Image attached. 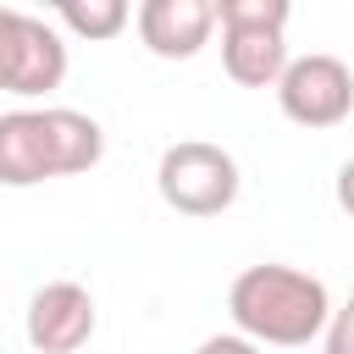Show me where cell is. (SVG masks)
<instances>
[{"label":"cell","mask_w":354,"mask_h":354,"mask_svg":"<svg viewBox=\"0 0 354 354\" xmlns=\"http://www.w3.org/2000/svg\"><path fill=\"white\" fill-rule=\"evenodd\" d=\"M55 17H61L66 33H77L88 44H105V39H116L133 22V6L127 0H61Z\"/></svg>","instance_id":"cell-9"},{"label":"cell","mask_w":354,"mask_h":354,"mask_svg":"<svg viewBox=\"0 0 354 354\" xmlns=\"http://www.w3.org/2000/svg\"><path fill=\"white\" fill-rule=\"evenodd\" d=\"M321 337H326V354H348V310L343 304H332V321L321 326Z\"/></svg>","instance_id":"cell-11"},{"label":"cell","mask_w":354,"mask_h":354,"mask_svg":"<svg viewBox=\"0 0 354 354\" xmlns=\"http://www.w3.org/2000/svg\"><path fill=\"white\" fill-rule=\"evenodd\" d=\"M155 188H160V199L177 216L205 221V216H221V210L238 205L243 177H238V160L221 144H210V138H177V144L160 149Z\"/></svg>","instance_id":"cell-4"},{"label":"cell","mask_w":354,"mask_h":354,"mask_svg":"<svg viewBox=\"0 0 354 354\" xmlns=\"http://www.w3.org/2000/svg\"><path fill=\"white\" fill-rule=\"evenodd\" d=\"M277 105L288 122L321 133V127H343L354 111V72L348 61L315 50V55H288L282 77H277Z\"/></svg>","instance_id":"cell-6"},{"label":"cell","mask_w":354,"mask_h":354,"mask_svg":"<svg viewBox=\"0 0 354 354\" xmlns=\"http://www.w3.org/2000/svg\"><path fill=\"white\" fill-rule=\"evenodd\" d=\"M221 28V66L238 88H277L288 66V0H210Z\"/></svg>","instance_id":"cell-3"},{"label":"cell","mask_w":354,"mask_h":354,"mask_svg":"<svg viewBox=\"0 0 354 354\" xmlns=\"http://www.w3.org/2000/svg\"><path fill=\"white\" fill-rule=\"evenodd\" d=\"M105 160V127L72 105H22L0 116V183L33 188L50 177H77Z\"/></svg>","instance_id":"cell-2"},{"label":"cell","mask_w":354,"mask_h":354,"mask_svg":"<svg viewBox=\"0 0 354 354\" xmlns=\"http://www.w3.org/2000/svg\"><path fill=\"white\" fill-rule=\"evenodd\" d=\"M66 77V44L61 33L17 6H0V88L17 100H44Z\"/></svg>","instance_id":"cell-5"},{"label":"cell","mask_w":354,"mask_h":354,"mask_svg":"<svg viewBox=\"0 0 354 354\" xmlns=\"http://www.w3.org/2000/svg\"><path fill=\"white\" fill-rule=\"evenodd\" d=\"M227 315H232V332L249 337L254 348H304L332 321V293L321 277H310L299 266L260 260L232 277Z\"/></svg>","instance_id":"cell-1"},{"label":"cell","mask_w":354,"mask_h":354,"mask_svg":"<svg viewBox=\"0 0 354 354\" xmlns=\"http://www.w3.org/2000/svg\"><path fill=\"white\" fill-rule=\"evenodd\" d=\"M94 293L83 282H44L28 299V343L33 354H77L94 337Z\"/></svg>","instance_id":"cell-7"},{"label":"cell","mask_w":354,"mask_h":354,"mask_svg":"<svg viewBox=\"0 0 354 354\" xmlns=\"http://www.w3.org/2000/svg\"><path fill=\"white\" fill-rule=\"evenodd\" d=\"M133 22H138V39L149 55L194 61L216 33V6L210 0H144L133 11Z\"/></svg>","instance_id":"cell-8"},{"label":"cell","mask_w":354,"mask_h":354,"mask_svg":"<svg viewBox=\"0 0 354 354\" xmlns=\"http://www.w3.org/2000/svg\"><path fill=\"white\" fill-rule=\"evenodd\" d=\"M194 354H266V348H254V343L238 337V332H216V337H205Z\"/></svg>","instance_id":"cell-10"}]
</instances>
